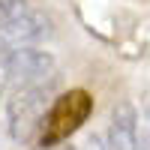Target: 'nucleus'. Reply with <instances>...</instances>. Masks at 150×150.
Listing matches in <instances>:
<instances>
[{"instance_id":"1","label":"nucleus","mask_w":150,"mask_h":150,"mask_svg":"<svg viewBox=\"0 0 150 150\" xmlns=\"http://www.w3.org/2000/svg\"><path fill=\"white\" fill-rule=\"evenodd\" d=\"M93 111V96L81 90V87H72V90L60 93L48 114L42 117V126H39V135H36V144L39 147H57L60 141H66L72 132L81 129V123H87Z\"/></svg>"},{"instance_id":"2","label":"nucleus","mask_w":150,"mask_h":150,"mask_svg":"<svg viewBox=\"0 0 150 150\" xmlns=\"http://www.w3.org/2000/svg\"><path fill=\"white\" fill-rule=\"evenodd\" d=\"M54 72V57L39 48H15V51H0V96L21 93L27 87H36L48 81Z\"/></svg>"},{"instance_id":"3","label":"nucleus","mask_w":150,"mask_h":150,"mask_svg":"<svg viewBox=\"0 0 150 150\" xmlns=\"http://www.w3.org/2000/svg\"><path fill=\"white\" fill-rule=\"evenodd\" d=\"M48 108H51V81H42V84L27 87V90H21V93H12L9 105H6L9 135L18 144L33 141L36 135H39L42 117L48 114Z\"/></svg>"},{"instance_id":"4","label":"nucleus","mask_w":150,"mask_h":150,"mask_svg":"<svg viewBox=\"0 0 150 150\" xmlns=\"http://www.w3.org/2000/svg\"><path fill=\"white\" fill-rule=\"evenodd\" d=\"M51 33V18L39 9H24L18 18L6 21L0 27V51H15V48H30L33 42L45 39Z\"/></svg>"},{"instance_id":"5","label":"nucleus","mask_w":150,"mask_h":150,"mask_svg":"<svg viewBox=\"0 0 150 150\" xmlns=\"http://www.w3.org/2000/svg\"><path fill=\"white\" fill-rule=\"evenodd\" d=\"M135 132H138V111L132 102H120L111 111V126L102 150H135Z\"/></svg>"},{"instance_id":"6","label":"nucleus","mask_w":150,"mask_h":150,"mask_svg":"<svg viewBox=\"0 0 150 150\" xmlns=\"http://www.w3.org/2000/svg\"><path fill=\"white\" fill-rule=\"evenodd\" d=\"M24 9H27V0H0V27H3L6 21L18 18Z\"/></svg>"},{"instance_id":"7","label":"nucleus","mask_w":150,"mask_h":150,"mask_svg":"<svg viewBox=\"0 0 150 150\" xmlns=\"http://www.w3.org/2000/svg\"><path fill=\"white\" fill-rule=\"evenodd\" d=\"M135 150H150V111L138 117V132H135Z\"/></svg>"},{"instance_id":"8","label":"nucleus","mask_w":150,"mask_h":150,"mask_svg":"<svg viewBox=\"0 0 150 150\" xmlns=\"http://www.w3.org/2000/svg\"><path fill=\"white\" fill-rule=\"evenodd\" d=\"M60 150H75V147H60Z\"/></svg>"}]
</instances>
